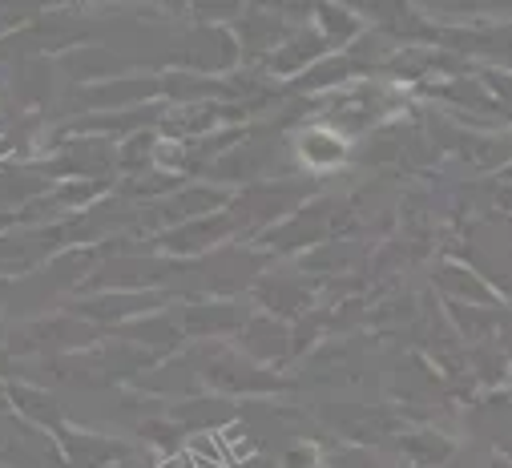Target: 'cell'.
Wrapping results in <instances>:
<instances>
[{"label":"cell","instance_id":"cell-1","mask_svg":"<svg viewBox=\"0 0 512 468\" xmlns=\"http://www.w3.org/2000/svg\"><path fill=\"white\" fill-rule=\"evenodd\" d=\"M303 154H307L311 162H339L343 146H339V142H335L331 134L315 130V134H307V138H303Z\"/></svg>","mask_w":512,"mask_h":468}]
</instances>
